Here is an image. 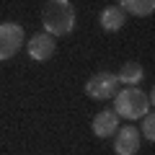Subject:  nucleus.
Listing matches in <instances>:
<instances>
[{
    "label": "nucleus",
    "mask_w": 155,
    "mask_h": 155,
    "mask_svg": "<svg viewBox=\"0 0 155 155\" xmlns=\"http://www.w3.org/2000/svg\"><path fill=\"white\" fill-rule=\"evenodd\" d=\"M47 34L52 36H65L75 28V8L70 0H47L44 11H41Z\"/></svg>",
    "instance_id": "1"
},
{
    "label": "nucleus",
    "mask_w": 155,
    "mask_h": 155,
    "mask_svg": "<svg viewBox=\"0 0 155 155\" xmlns=\"http://www.w3.org/2000/svg\"><path fill=\"white\" fill-rule=\"evenodd\" d=\"M153 91L147 93H142L140 88H124L122 93H116L114 98V111L116 116H124V119H142L145 114L150 111V106H153Z\"/></svg>",
    "instance_id": "2"
},
{
    "label": "nucleus",
    "mask_w": 155,
    "mask_h": 155,
    "mask_svg": "<svg viewBox=\"0 0 155 155\" xmlns=\"http://www.w3.org/2000/svg\"><path fill=\"white\" fill-rule=\"evenodd\" d=\"M23 47V28L18 23H0V60H11Z\"/></svg>",
    "instance_id": "3"
},
{
    "label": "nucleus",
    "mask_w": 155,
    "mask_h": 155,
    "mask_svg": "<svg viewBox=\"0 0 155 155\" xmlns=\"http://www.w3.org/2000/svg\"><path fill=\"white\" fill-rule=\"evenodd\" d=\"M116 85H119V80H116L114 72H96L85 83V93L96 101H104V98L116 96Z\"/></svg>",
    "instance_id": "4"
},
{
    "label": "nucleus",
    "mask_w": 155,
    "mask_h": 155,
    "mask_svg": "<svg viewBox=\"0 0 155 155\" xmlns=\"http://www.w3.org/2000/svg\"><path fill=\"white\" fill-rule=\"evenodd\" d=\"M26 49H28V57H31V60H36V62H47L52 54H54L57 44H54V36H52V34L41 31V34H34V36L28 39Z\"/></svg>",
    "instance_id": "5"
},
{
    "label": "nucleus",
    "mask_w": 155,
    "mask_h": 155,
    "mask_svg": "<svg viewBox=\"0 0 155 155\" xmlns=\"http://www.w3.org/2000/svg\"><path fill=\"white\" fill-rule=\"evenodd\" d=\"M114 150H116V155H137V150H140V132L132 127V124L116 129Z\"/></svg>",
    "instance_id": "6"
},
{
    "label": "nucleus",
    "mask_w": 155,
    "mask_h": 155,
    "mask_svg": "<svg viewBox=\"0 0 155 155\" xmlns=\"http://www.w3.org/2000/svg\"><path fill=\"white\" fill-rule=\"evenodd\" d=\"M93 134L96 137H111V134H116V129H119V116H116V111H98L93 119Z\"/></svg>",
    "instance_id": "7"
},
{
    "label": "nucleus",
    "mask_w": 155,
    "mask_h": 155,
    "mask_svg": "<svg viewBox=\"0 0 155 155\" xmlns=\"http://www.w3.org/2000/svg\"><path fill=\"white\" fill-rule=\"evenodd\" d=\"M124 21H127V13L119 5H109V8L101 11V26H104L106 31H119V28L124 26Z\"/></svg>",
    "instance_id": "8"
},
{
    "label": "nucleus",
    "mask_w": 155,
    "mask_h": 155,
    "mask_svg": "<svg viewBox=\"0 0 155 155\" xmlns=\"http://www.w3.org/2000/svg\"><path fill=\"white\" fill-rule=\"evenodd\" d=\"M142 65L140 62H124L122 70H119V75H116V80L119 83H127V85H137L140 80H142Z\"/></svg>",
    "instance_id": "9"
},
{
    "label": "nucleus",
    "mask_w": 155,
    "mask_h": 155,
    "mask_svg": "<svg viewBox=\"0 0 155 155\" xmlns=\"http://www.w3.org/2000/svg\"><path fill=\"white\" fill-rule=\"evenodd\" d=\"M124 13H132V16H150L155 11V0H122Z\"/></svg>",
    "instance_id": "10"
},
{
    "label": "nucleus",
    "mask_w": 155,
    "mask_h": 155,
    "mask_svg": "<svg viewBox=\"0 0 155 155\" xmlns=\"http://www.w3.org/2000/svg\"><path fill=\"white\" fill-rule=\"evenodd\" d=\"M142 132H145V137L153 142L155 140V116L153 114H145L142 116Z\"/></svg>",
    "instance_id": "11"
}]
</instances>
